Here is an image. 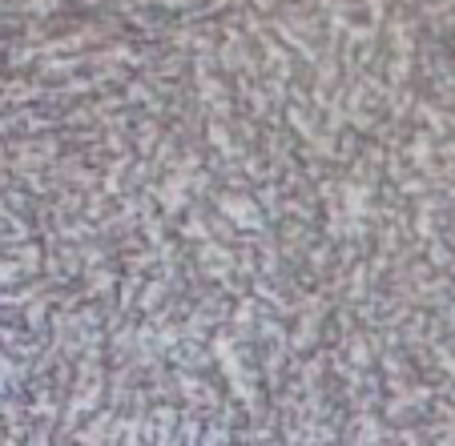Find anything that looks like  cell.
Masks as SVG:
<instances>
[{"mask_svg": "<svg viewBox=\"0 0 455 446\" xmlns=\"http://www.w3.org/2000/svg\"><path fill=\"white\" fill-rule=\"evenodd\" d=\"M222 209H226V217L230 222H238V225H246V229H250V225H258V217H254V213H250V201H246V197H222Z\"/></svg>", "mask_w": 455, "mask_h": 446, "instance_id": "6da1fadb", "label": "cell"}, {"mask_svg": "<svg viewBox=\"0 0 455 446\" xmlns=\"http://www.w3.org/2000/svg\"><path fill=\"white\" fill-rule=\"evenodd\" d=\"M363 206H367V189L346 185V213H351V217H358V213H363Z\"/></svg>", "mask_w": 455, "mask_h": 446, "instance_id": "7a4b0ae2", "label": "cell"}, {"mask_svg": "<svg viewBox=\"0 0 455 446\" xmlns=\"http://www.w3.org/2000/svg\"><path fill=\"white\" fill-rule=\"evenodd\" d=\"M29 8L33 13H49V8H57V0H29Z\"/></svg>", "mask_w": 455, "mask_h": 446, "instance_id": "3957f363", "label": "cell"}]
</instances>
